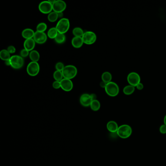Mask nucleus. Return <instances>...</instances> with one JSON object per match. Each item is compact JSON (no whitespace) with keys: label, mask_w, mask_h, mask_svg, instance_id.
Masks as SVG:
<instances>
[{"label":"nucleus","mask_w":166,"mask_h":166,"mask_svg":"<svg viewBox=\"0 0 166 166\" xmlns=\"http://www.w3.org/2000/svg\"><path fill=\"white\" fill-rule=\"evenodd\" d=\"M70 27L69 20L67 18L60 19L56 25V29L57 32L60 34H65L68 30Z\"/></svg>","instance_id":"3"},{"label":"nucleus","mask_w":166,"mask_h":166,"mask_svg":"<svg viewBox=\"0 0 166 166\" xmlns=\"http://www.w3.org/2000/svg\"><path fill=\"white\" fill-rule=\"evenodd\" d=\"M119 126L115 121H110L107 124V129L111 133H116L117 132Z\"/></svg>","instance_id":"15"},{"label":"nucleus","mask_w":166,"mask_h":166,"mask_svg":"<svg viewBox=\"0 0 166 166\" xmlns=\"http://www.w3.org/2000/svg\"><path fill=\"white\" fill-rule=\"evenodd\" d=\"M35 32L30 28H27L24 29L22 33V36L25 40L33 39Z\"/></svg>","instance_id":"17"},{"label":"nucleus","mask_w":166,"mask_h":166,"mask_svg":"<svg viewBox=\"0 0 166 166\" xmlns=\"http://www.w3.org/2000/svg\"><path fill=\"white\" fill-rule=\"evenodd\" d=\"M52 86H53V88L56 89H59L60 88L61 85H60V81H55L53 83Z\"/></svg>","instance_id":"31"},{"label":"nucleus","mask_w":166,"mask_h":166,"mask_svg":"<svg viewBox=\"0 0 166 166\" xmlns=\"http://www.w3.org/2000/svg\"><path fill=\"white\" fill-rule=\"evenodd\" d=\"M39 9L42 13L49 14L53 11V5L50 3L48 1H43L39 4Z\"/></svg>","instance_id":"8"},{"label":"nucleus","mask_w":166,"mask_h":166,"mask_svg":"<svg viewBox=\"0 0 166 166\" xmlns=\"http://www.w3.org/2000/svg\"><path fill=\"white\" fill-rule=\"evenodd\" d=\"M135 87H136L137 89H138V90H142L144 88V85H143V84L142 83L140 82L139 84H137V86Z\"/></svg>","instance_id":"34"},{"label":"nucleus","mask_w":166,"mask_h":166,"mask_svg":"<svg viewBox=\"0 0 166 166\" xmlns=\"http://www.w3.org/2000/svg\"><path fill=\"white\" fill-rule=\"evenodd\" d=\"M5 64L6 65V66H11V62H10V60H6L5 62Z\"/></svg>","instance_id":"37"},{"label":"nucleus","mask_w":166,"mask_h":166,"mask_svg":"<svg viewBox=\"0 0 166 166\" xmlns=\"http://www.w3.org/2000/svg\"><path fill=\"white\" fill-rule=\"evenodd\" d=\"M107 83H106L104 82L103 81H102L100 83V86L102 87V88L105 89V87H106V85H107Z\"/></svg>","instance_id":"35"},{"label":"nucleus","mask_w":166,"mask_h":166,"mask_svg":"<svg viewBox=\"0 0 166 166\" xmlns=\"http://www.w3.org/2000/svg\"><path fill=\"white\" fill-rule=\"evenodd\" d=\"M62 73L64 78L71 80L76 76L78 73V70L74 65H68L65 66Z\"/></svg>","instance_id":"1"},{"label":"nucleus","mask_w":166,"mask_h":166,"mask_svg":"<svg viewBox=\"0 0 166 166\" xmlns=\"http://www.w3.org/2000/svg\"><path fill=\"white\" fill-rule=\"evenodd\" d=\"M40 71V65L37 62H30L27 68V73L31 76H36L38 75Z\"/></svg>","instance_id":"6"},{"label":"nucleus","mask_w":166,"mask_h":166,"mask_svg":"<svg viewBox=\"0 0 166 166\" xmlns=\"http://www.w3.org/2000/svg\"><path fill=\"white\" fill-rule=\"evenodd\" d=\"M164 124L166 125V115H165L164 118Z\"/></svg>","instance_id":"40"},{"label":"nucleus","mask_w":166,"mask_h":166,"mask_svg":"<svg viewBox=\"0 0 166 166\" xmlns=\"http://www.w3.org/2000/svg\"><path fill=\"white\" fill-rule=\"evenodd\" d=\"M127 81L130 85L135 87L137 84L140 83L141 78L138 73L136 72H131L128 75Z\"/></svg>","instance_id":"9"},{"label":"nucleus","mask_w":166,"mask_h":166,"mask_svg":"<svg viewBox=\"0 0 166 166\" xmlns=\"http://www.w3.org/2000/svg\"><path fill=\"white\" fill-rule=\"evenodd\" d=\"M102 81L105 82L106 83H108L111 82L112 79V74L109 72H105L102 74Z\"/></svg>","instance_id":"20"},{"label":"nucleus","mask_w":166,"mask_h":166,"mask_svg":"<svg viewBox=\"0 0 166 166\" xmlns=\"http://www.w3.org/2000/svg\"><path fill=\"white\" fill-rule=\"evenodd\" d=\"M83 43L87 45H91L97 41V35L92 31H86L82 37Z\"/></svg>","instance_id":"7"},{"label":"nucleus","mask_w":166,"mask_h":166,"mask_svg":"<svg viewBox=\"0 0 166 166\" xmlns=\"http://www.w3.org/2000/svg\"><path fill=\"white\" fill-rule=\"evenodd\" d=\"M11 67L13 69L18 70L21 69L24 65V58L19 55H13L10 59Z\"/></svg>","instance_id":"5"},{"label":"nucleus","mask_w":166,"mask_h":166,"mask_svg":"<svg viewBox=\"0 0 166 166\" xmlns=\"http://www.w3.org/2000/svg\"><path fill=\"white\" fill-rule=\"evenodd\" d=\"M47 26L46 24L44 22H41L39 24L37 25V31L40 32H44L47 29Z\"/></svg>","instance_id":"28"},{"label":"nucleus","mask_w":166,"mask_h":166,"mask_svg":"<svg viewBox=\"0 0 166 166\" xmlns=\"http://www.w3.org/2000/svg\"><path fill=\"white\" fill-rule=\"evenodd\" d=\"M47 18L50 22H54L57 21V20L59 18V16H58L57 13L53 11V12H51L50 14H49Z\"/></svg>","instance_id":"26"},{"label":"nucleus","mask_w":166,"mask_h":166,"mask_svg":"<svg viewBox=\"0 0 166 166\" xmlns=\"http://www.w3.org/2000/svg\"><path fill=\"white\" fill-rule=\"evenodd\" d=\"M72 45L75 48H79L84 44L82 37H74L72 40Z\"/></svg>","instance_id":"16"},{"label":"nucleus","mask_w":166,"mask_h":166,"mask_svg":"<svg viewBox=\"0 0 166 166\" xmlns=\"http://www.w3.org/2000/svg\"><path fill=\"white\" fill-rule=\"evenodd\" d=\"M29 51H28V50L24 48L21 50L20 52V56L22 58H25V57H27L28 56H29Z\"/></svg>","instance_id":"30"},{"label":"nucleus","mask_w":166,"mask_h":166,"mask_svg":"<svg viewBox=\"0 0 166 166\" xmlns=\"http://www.w3.org/2000/svg\"><path fill=\"white\" fill-rule=\"evenodd\" d=\"M64 67L65 66L64 64H63V63H62L61 62H57V63H56V65H55L56 70L62 71V72L63 71Z\"/></svg>","instance_id":"29"},{"label":"nucleus","mask_w":166,"mask_h":166,"mask_svg":"<svg viewBox=\"0 0 166 166\" xmlns=\"http://www.w3.org/2000/svg\"><path fill=\"white\" fill-rule=\"evenodd\" d=\"M7 50L10 54H14L16 52V48L14 46H9L7 48Z\"/></svg>","instance_id":"32"},{"label":"nucleus","mask_w":166,"mask_h":166,"mask_svg":"<svg viewBox=\"0 0 166 166\" xmlns=\"http://www.w3.org/2000/svg\"><path fill=\"white\" fill-rule=\"evenodd\" d=\"M29 57L32 62H38L39 60H40V55L36 50H33L30 52Z\"/></svg>","instance_id":"18"},{"label":"nucleus","mask_w":166,"mask_h":166,"mask_svg":"<svg viewBox=\"0 0 166 166\" xmlns=\"http://www.w3.org/2000/svg\"><path fill=\"white\" fill-rule=\"evenodd\" d=\"M132 132V128L130 125L123 124L119 126L116 133L120 138L126 139L131 136Z\"/></svg>","instance_id":"2"},{"label":"nucleus","mask_w":166,"mask_h":166,"mask_svg":"<svg viewBox=\"0 0 166 166\" xmlns=\"http://www.w3.org/2000/svg\"><path fill=\"white\" fill-rule=\"evenodd\" d=\"M90 108L93 111H97L100 109V103L99 100H93L92 102L91 105H90Z\"/></svg>","instance_id":"24"},{"label":"nucleus","mask_w":166,"mask_h":166,"mask_svg":"<svg viewBox=\"0 0 166 166\" xmlns=\"http://www.w3.org/2000/svg\"><path fill=\"white\" fill-rule=\"evenodd\" d=\"M66 36L65 34L58 33L54 40L57 44H62L65 43V41H66Z\"/></svg>","instance_id":"23"},{"label":"nucleus","mask_w":166,"mask_h":166,"mask_svg":"<svg viewBox=\"0 0 166 166\" xmlns=\"http://www.w3.org/2000/svg\"><path fill=\"white\" fill-rule=\"evenodd\" d=\"M58 32L56 27H52L47 32V36L51 39H55L58 34Z\"/></svg>","instance_id":"22"},{"label":"nucleus","mask_w":166,"mask_h":166,"mask_svg":"<svg viewBox=\"0 0 166 166\" xmlns=\"http://www.w3.org/2000/svg\"><path fill=\"white\" fill-rule=\"evenodd\" d=\"M61 88L65 92H70L73 88V83L71 79L63 78L60 81Z\"/></svg>","instance_id":"13"},{"label":"nucleus","mask_w":166,"mask_h":166,"mask_svg":"<svg viewBox=\"0 0 166 166\" xmlns=\"http://www.w3.org/2000/svg\"><path fill=\"white\" fill-rule=\"evenodd\" d=\"M48 1L50 2V3L52 4L53 5V4L56 2V0H49Z\"/></svg>","instance_id":"39"},{"label":"nucleus","mask_w":166,"mask_h":166,"mask_svg":"<svg viewBox=\"0 0 166 166\" xmlns=\"http://www.w3.org/2000/svg\"><path fill=\"white\" fill-rule=\"evenodd\" d=\"M72 33L74 36L76 37H82L84 33L83 30L81 28L78 27L74 28Z\"/></svg>","instance_id":"25"},{"label":"nucleus","mask_w":166,"mask_h":166,"mask_svg":"<svg viewBox=\"0 0 166 166\" xmlns=\"http://www.w3.org/2000/svg\"><path fill=\"white\" fill-rule=\"evenodd\" d=\"M91 95L88 94H82L79 99V102L81 104L83 107H87L90 106L91 103L92 102Z\"/></svg>","instance_id":"12"},{"label":"nucleus","mask_w":166,"mask_h":166,"mask_svg":"<svg viewBox=\"0 0 166 166\" xmlns=\"http://www.w3.org/2000/svg\"><path fill=\"white\" fill-rule=\"evenodd\" d=\"M11 54L8 52L7 49H3L0 52V58L4 61L9 60L11 59Z\"/></svg>","instance_id":"19"},{"label":"nucleus","mask_w":166,"mask_h":166,"mask_svg":"<svg viewBox=\"0 0 166 166\" xmlns=\"http://www.w3.org/2000/svg\"><path fill=\"white\" fill-rule=\"evenodd\" d=\"M36 42L33 39L25 40L24 43V48L29 52L34 50Z\"/></svg>","instance_id":"14"},{"label":"nucleus","mask_w":166,"mask_h":166,"mask_svg":"<svg viewBox=\"0 0 166 166\" xmlns=\"http://www.w3.org/2000/svg\"><path fill=\"white\" fill-rule=\"evenodd\" d=\"M92 100H96L97 99V96L95 94H91Z\"/></svg>","instance_id":"36"},{"label":"nucleus","mask_w":166,"mask_h":166,"mask_svg":"<svg viewBox=\"0 0 166 166\" xmlns=\"http://www.w3.org/2000/svg\"><path fill=\"white\" fill-rule=\"evenodd\" d=\"M66 4L62 0H57L53 4V11L57 13L63 12L66 8Z\"/></svg>","instance_id":"10"},{"label":"nucleus","mask_w":166,"mask_h":166,"mask_svg":"<svg viewBox=\"0 0 166 166\" xmlns=\"http://www.w3.org/2000/svg\"><path fill=\"white\" fill-rule=\"evenodd\" d=\"M105 91L108 96L112 97H115L118 96L119 94V86L116 83L111 81L107 84V85L105 88Z\"/></svg>","instance_id":"4"},{"label":"nucleus","mask_w":166,"mask_h":166,"mask_svg":"<svg viewBox=\"0 0 166 166\" xmlns=\"http://www.w3.org/2000/svg\"><path fill=\"white\" fill-rule=\"evenodd\" d=\"M33 39L36 43L38 44H43L47 41V35L44 32H40L36 31L34 34Z\"/></svg>","instance_id":"11"},{"label":"nucleus","mask_w":166,"mask_h":166,"mask_svg":"<svg viewBox=\"0 0 166 166\" xmlns=\"http://www.w3.org/2000/svg\"><path fill=\"white\" fill-rule=\"evenodd\" d=\"M53 78L57 81H61L64 78L62 71L57 70L55 71L53 74Z\"/></svg>","instance_id":"27"},{"label":"nucleus","mask_w":166,"mask_h":166,"mask_svg":"<svg viewBox=\"0 0 166 166\" xmlns=\"http://www.w3.org/2000/svg\"><path fill=\"white\" fill-rule=\"evenodd\" d=\"M135 87L133 86L129 85L126 86L123 89V93L126 95H131L134 93L135 91Z\"/></svg>","instance_id":"21"},{"label":"nucleus","mask_w":166,"mask_h":166,"mask_svg":"<svg viewBox=\"0 0 166 166\" xmlns=\"http://www.w3.org/2000/svg\"><path fill=\"white\" fill-rule=\"evenodd\" d=\"M159 131L162 134H166V125L165 124L162 125L159 128Z\"/></svg>","instance_id":"33"},{"label":"nucleus","mask_w":166,"mask_h":166,"mask_svg":"<svg viewBox=\"0 0 166 166\" xmlns=\"http://www.w3.org/2000/svg\"><path fill=\"white\" fill-rule=\"evenodd\" d=\"M58 14V16H59V18H61V19H62V17L63 16V12H61V13H57Z\"/></svg>","instance_id":"38"}]
</instances>
